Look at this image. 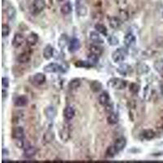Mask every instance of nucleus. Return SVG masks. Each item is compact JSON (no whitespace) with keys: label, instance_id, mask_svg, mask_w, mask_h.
I'll return each instance as SVG.
<instances>
[{"label":"nucleus","instance_id":"nucleus-1","mask_svg":"<svg viewBox=\"0 0 163 163\" xmlns=\"http://www.w3.org/2000/svg\"><path fill=\"white\" fill-rule=\"evenodd\" d=\"M128 55V51L126 48L120 47L115 50L112 54V59L116 64H121L126 59Z\"/></svg>","mask_w":163,"mask_h":163},{"label":"nucleus","instance_id":"nucleus-2","mask_svg":"<svg viewBox=\"0 0 163 163\" xmlns=\"http://www.w3.org/2000/svg\"><path fill=\"white\" fill-rule=\"evenodd\" d=\"M108 86L115 90H123L127 86V82L119 77H112L108 81Z\"/></svg>","mask_w":163,"mask_h":163},{"label":"nucleus","instance_id":"nucleus-3","mask_svg":"<svg viewBox=\"0 0 163 163\" xmlns=\"http://www.w3.org/2000/svg\"><path fill=\"white\" fill-rule=\"evenodd\" d=\"M45 7H46L45 0H33L32 4V12L34 15L39 14L44 10Z\"/></svg>","mask_w":163,"mask_h":163},{"label":"nucleus","instance_id":"nucleus-4","mask_svg":"<svg viewBox=\"0 0 163 163\" xmlns=\"http://www.w3.org/2000/svg\"><path fill=\"white\" fill-rule=\"evenodd\" d=\"M43 71L47 73H59V72H64V69L57 63H49L48 64L45 65Z\"/></svg>","mask_w":163,"mask_h":163},{"label":"nucleus","instance_id":"nucleus-5","mask_svg":"<svg viewBox=\"0 0 163 163\" xmlns=\"http://www.w3.org/2000/svg\"><path fill=\"white\" fill-rule=\"evenodd\" d=\"M81 42L77 37H73L68 43V51L70 53H74L81 48Z\"/></svg>","mask_w":163,"mask_h":163},{"label":"nucleus","instance_id":"nucleus-6","mask_svg":"<svg viewBox=\"0 0 163 163\" xmlns=\"http://www.w3.org/2000/svg\"><path fill=\"white\" fill-rule=\"evenodd\" d=\"M24 41H25V38H24V35L20 33H15V36L13 37V39L11 41V45L15 48H19L20 46L24 44Z\"/></svg>","mask_w":163,"mask_h":163},{"label":"nucleus","instance_id":"nucleus-7","mask_svg":"<svg viewBox=\"0 0 163 163\" xmlns=\"http://www.w3.org/2000/svg\"><path fill=\"white\" fill-rule=\"evenodd\" d=\"M46 75L42 73H35V74L32 77V82H33L34 85H37V86H40V85L44 84L45 82H46Z\"/></svg>","mask_w":163,"mask_h":163},{"label":"nucleus","instance_id":"nucleus-8","mask_svg":"<svg viewBox=\"0 0 163 163\" xmlns=\"http://www.w3.org/2000/svg\"><path fill=\"white\" fill-rule=\"evenodd\" d=\"M123 42L126 47H131V46H133L135 44L136 37H135V36L132 33H128L124 37Z\"/></svg>","mask_w":163,"mask_h":163},{"label":"nucleus","instance_id":"nucleus-9","mask_svg":"<svg viewBox=\"0 0 163 163\" xmlns=\"http://www.w3.org/2000/svg\"><path fill=\"white\" fill-rule=\"evenodd\" d=\"M69 42H70V40H69L68 36L67 35L66 33H62V34H60L59 38H58V46L61 50H63L67 46H68Z\"/></svg>","mask_w":163,"mask_h":163},{"label":"nucleus","instance_id":"nucleus-10","mask_svg":"<svg viewBox=\"0 0 163 163\" xmlns=\"http://www.w3.org/2000/svg\"><path fill=\"white\" fill-rule=\"evenodd\" d=\"M126 145V138H124V137H120V138L116 139L114 144H113V146H114L115 149H116L117 153H118L119 152L122 151V150L125 148Z\"/></svg>","mask_w":163,"mask_h":163},{"label":"nucleus","instance_id":"nucleus-11","mask_svg":"<svg viewBox=\"0 0 163 163\" xmlns=\"http://www.w3.org/2000/svg\"><path fill=\"white\" fill-rule=\"evenodd\" d=\"M11 137L13 138L14 139H23L24 138V131L23 127L21 126H17V127H15L12 130V132H11Z\"/></svg>","mask_w":163,"mask_h":163},{"label":"nucleus","instance_id":"nucleus-12","mask_svg":"<svg viewBox=\"0 0 163 163\" xmlns=\"http://www.w3.org/2000/svg\"><path fill=\"white\" fill-rule=\"evenodd\" d=\"M63 115L64 117L67 120H71L73 119L75 116V109L72 105H67L64 108L63 111Z\"/></svg>","mask_w":163,"mask_h":163},{"label":"nucleus","instance_id":"nucleus-13","mask_svg":"<svg viewBox=\"0 0 163 163\" xmlns=\"http://www.w3.org/2000/svg\"><path fill=\"white\" fill-rule=\"evenodd\" d=\"M98 101L101 105L106 106L110 103V96L107 91H103L100 93L98 97Z\"/></svg>","mask_w":163,"mask_h":163},{"label":"nucleus","instance_id":"nucleus-14","mask_svg":"<svg viewBox=\"0 0 163 163\" xmlns=\"http://www.w3.org/2000/svg\"><path fill=\"white\" fill-rule=\"evenodd\" d=\"M29 103V99H28V97L26 95H20V96L16 97V99H15L14 101V105L15 107H24L26 106Z\"/></svg>","mask_w":163,"mask_h":163},{"label":"nucleus","instance_id":"nucleus-15","mask_svg":"<svg viewBox=\"0 0 163 163\" xmlns=\"http://www.w3.org/2000/svg\"><path fill=\"white\" fill-rule=\"evenodd\" d=\"M89 37L91 42L96 44H102L104 43V40L100 36H99V33H98L97 31H91L89 33Z\"/></svg>","mask_w":163,"mask_h":163},{"label":"nucleus","instance_id":"nucleus-16","mask_svg":"<svg viewBox=\"0 0 163 163\" xmlns=\"http://www.w3.org/2000/svg\"><path fill=\"white\" fill-rule=\"evenodd\" d=\"M42 55L45 59H51L54 55V47L51 45H46L43 49L42 51Z\"/></svg>","mask_w":163,"mask_h":163},{"label":"nucleus","instance_id":"nucleus-17","mask_svg":"<svg viewBox=\"0 0 163 163\" xmlns=\"http://www.w3.org/2000/svg\"><path fill=\"white\" fill-rule=\"evenodd\" d=\"M30 53L26 52V51L20 53V55L16 57V61H17L18 63H20V64H26V63H29V62L30 61Z\"/></svg>","mask_w":163,"mask_h":163},{"label":"nucleus","instance_id":"nucleus-18","mask_svg":"<svg viewBox=\"0 0 163 163\" xmlns=\"http://www.w3.org/2000/svg\"><path fill=\"white\" fill-rule=\"evenodd\" d=\"M122 24V20L118 16H112L109 19V26L113 29H117Z\"/></svg>","mask_w":163,"mask_h":163},{"label":"nucleus","instance_id":"nucleus-19","mask_svg":"<svg viewBox=\"0 0 163 163\" xmlns=\"http://www.w3.org/2000/svg\"><path fill=\"white\" fill-rule=\"evenodd\" d=\"M44 113L46 118L49 120H53L56 116V108L54 106H48L45 108Z\"/></svg>","mask_w":163,"mask_h":163},{"label":"nucleus","instance_id":"nucleus-20","mask_svg":"<svg viewBox=\"0 0 163 163\" xmlns=\"http://www.w3.org/2000/svg\"><path fill=\"white\" fill-rule=\"evenodd\" d=\"M76 2H77L76 3V12H77V15H79V16L86 15L87 13V8L84 5L82 4L80 0H78V2L76 0Z\"/></svg>","mask_w":163,"mask_h":163},{"label":"nucleus","instance_id":"nucleus-21","mask_svg":"<svg viewBox=\"0 0 163 163\" xmlns=\"http://www.w3.org/2000/svg\"><path fill=\"white\" fill-rule=\"evenodd\" d=\"M37 153V148L34 146H29L24 150V156L27 158H31Z\"/></svg>","mask_w":163,"mask_h":163},{"label":"nucleus","instance_id":"nucleus-22","mask_svg":"<svg viewBox=\"0 0 163 163\" xmlns=\"http://www.w3.org/2000/svg\"><path fill=\"white\" fill-rule=\"evenodd\" d=\"M38 35L36 33H31L26 38V42L28 45L29 46H34L37 44V42H38Z\"/></svg>","mask_w":163,"mask_h":163},{"label":"nucleus","instance_id":"nucleus-23","mask_svg":"<svg viewBox=\"0 0 163 163\" xmlns=\"http://www.w3.org/2000/svg\"><path fill=\"white\" fill-rule=\"evenodd\" d=\"M5 12H6V15H7V17L8 18L9 20H13V19H15V15H16V10L13 6H11V5H9L8 7L6 8Z\"/></svg>","mask_w":163,"mask_h":163},{"label":"nucleus","instance_id":"nucleus-24","mask_svg":"<svg viewBox=\"0 0 163 163\" xmlns=\"http://www.w3.org/2000/svg\"><path fill=\"white\" fill-rule=\"evenodd\" d=\"M72 10H73V7H72V4H71L70 2H65L60 7V11L64 15L70 14L72 12Z\"/></svg>","mask_w":163,"mask_h":163},{"label":"nucleus","instance_id":"nucleus-25","mask_svg":"<svg viewBox=\"0 0 163 163\" xmlns=\"http://www.w3.org/2000/svg\"><path fill=\"white\" fill-rule=\"evenodd\" d=\"M117 71L120 74L123 75V76H127L128 73L131 71V67L129 66V65L126 64H121V65L117 68Z\"/></svg>","mask_w":163,"mask_h":163},{"label":"nucleus","instance_id":"nucleus-26","mask_svg":"<svg viewBox=\"0 0 163 163\" xmlns=\"http://www.w3.org/2000/svg\"><path fill=\"white\" fill-rule=\"evenodd\" d=\"M149 71V67L145 64H142V63H141V64H139L136 66V72L140 75L146 74V73H148Z\"/></svg>","mask_w":163,"mask_h":163},{"label":"nucleus","instance_id":"nucleus-27","mask_svg":"<svg viewBox=\"0 0 163 163\" xmlns=\"http://www.w3.org/2000/svg\"><path fill=\"white\" fill-rule=\"evenodd\" d=\"M95 29L98 32V33H101L102 35L107 37L108 36V29L106 28L104 24H100V23H97L95 25Z\"/></svg>","mask_w":163,"mask_h":163},{"label":"nucleus","instance_id":"nucleus-28","mask_svg":"<svg viewBox=\"0 0 163 163\" xmlns=\"http://www.w3.org/2000/svg\"><path fill=\"white\" fill-rule=\"evenodd\" d=\"M142 137L143 139H146V140H151L155 137L156 134L152 130H150V129H148V130H144L141 134Z\"/></svg>","mask_w":163,"mask_h":163},{"label":"nucleus","instance_id":"nucleus-29","mask_svg":"<svg viewBox=\"0 0 163 163\" xmlns=\"http://www.w3.org/2000/svg\"><path fill=\"white\" fill-rule=\"evenodd\" d=\"M81 83L82 82L80 78H77V77L73 78V79L70 80V82H68V88L71 89V90H75V89L78 88V87L81 86Z\"/></svg>","mask_w":163,"mask_h":163},{"label":"nucleus","instance_id":"nucleus-30","mask_svg":"<svg viewBox=\"0 0 163 163\" xmlns=\"http://www.w3.org/2000/svg\"><path fill=\"white\" fill-rule=\"evenodd\" d=\"M118 115L112 112H110L109 115L108 116V117H107V121H108V123L109 125H115V124H117L118 122Z\"/></svg>","mask_w":163,"mask_h":163},{"label":"nucleus","instance_id":"nucleus-31","mask_svg":"<svg viewBox=\"0 0 163 163\" xmlns=\"http://www.w3.org/2000/svg\"><path fill=\"white\" fill-rule=\"evenodd\" d=\"M54 139H55V134L52 130H47L43 134V141L45 143H51Z\"/></svg>","mask_w":163,"mask_h":163},{"label":"nucleus","instance_id":"nucleus-32","mask_svg":"<svg viewBox=\"0 0 163 163\" xmlns=\"http://www.w3.org/2000/svg\"><path fill=\"white\" fill-rule=\"evenodd\" d=\"M75 66L78 67V68H91L93 65L90 64L88 60H78L75 63Z\"/></svg>","mask_w":163,"mask_h":163},{"label":"nucleus","instance_id":"nucleus-33","mask_svg":"<svg viewBox=\"0 0 163 163\" xmlns=\"http://www.w3.org/2000/svg\"><path fill=\"white\" fill-rule=\"evenodd\" d=\"M90 89L94 92H99L102 89V84L99 81H93L90 83Z\"/></svg>","mask_w":163,"mask_h":163},{"label":"nucleus","instance_id":"nucleus-34","mask_svg":"<svg viewBox=\"0 0 163 163\" xmlns=\"http://www.w3.org/2000/svg\"><path fill=\"white\" fill-rule=\"evenodd\" d=\"M87 60L90 62V64H92L93 66H95V65H96L98 64V62H99V55L90 52L89 55L87 56Z\"/></svg>","mask_w":163,"mask_h":163},{"label":"nucleus","instance_id":"nucleus-35","mask_svg":"<svg viewBox=\"0 0 163 163\" xmlns=\"http://www.w3.org/2000/svg\"><path fill=\"white\" fill-rule=\"evenodd\" d=\"M90 52L95 54L97 55H100L103 53V48L99 45H92L90 46Z\"/></svg>","mask_w":163,"mask_h":163},{"label":"nucleus","instance_id":"nucleus-36","mask_svg":"<svg viewBox=\"0 0 163 163\" xmlns=\"http://www.w3.org/2000/svg\"><path fill=\"white\" fill-rule=\"evenodd\" d=\"M153 65H154V68L158 73H163V59L156 60Z\"/></svg>","mask_w":163,"mask_h":163},{"label":"nucleus","instance_id":"nucleus-37","mask_svg":"<svg viewBox=\"0 0 163 163\" xmlns=\"http://www.w3.org/2000/svg\"><path fill=\"white\" fill-rule=\"evenodd\" d=\"M59 136H60V139L63 141H67L68 139V138H69V133H68V131L65 128H63V129L59 130Z\"/></svg>","mask_w":163,"mask_h":163},{"label":"nucleus","instance_id":"nucleus-38","mask_svg":"<svg viewBox=\"0 0 163 163\" xmlns=\"http://www.w3.org/2000/svg\"><path fill=\"white\" fill-rule=\"evenodd\" d=\"M117 153V151H116L113 145L109 146V147L107 148V150H106V156H108V157H110V158L111 157H113Z\"/></svg>","mask_w":163,"mask_h":163},{"label":"nucleus","instance_id":"nucleus-39","mask_svg":"<svg viewBox=\"0 0 163 163\" xmlns=\"http://www.w3.org/2000/svg\"><path fill=\"white\" fill-rule=\"evenodd\" d=\"M107 41H108V44L110 45V46H116V45H117L119 43L118 38L115 35H111L109 37H108Z\"/></svg>","mask_w":163,"mask_h":163},{"label":"nucleus","instance_id":"nucleus-40","mask_svg":"<svg viewBox=\"0 0 163 163\" xmlns=\"http://www.w3.org/2000/svg\"><path fill=\"white\" fill-rule=\"evenodd\" d=\"M140 90V86H139V84L135 83V82H132V83H130V91L132 94H138Z\"/></svg>","mask_w":163,"mask_h":163},{"label":"nucleus","instance_id":"nucleus-41","mask_svg":"<svg viewBox=\"0 0 163 163\" xmlns=\"http://www.w3.org/2000/svg\"><path fill=\"white\" fill-rule=\"evenodd\" d=\"M10 32H11V29L9 27L8 24H2V36L3 37H7V36L10 34Z\"/></svg>","mask_w":163,"mask_h":163},{"label":"nucleus","instance_id":"nucleus-42","mask_svg":"<svg viewBox=\"0 0 163 163\" xmlns=\"http://www.w3.org/2000/svg\"><path fill=\"white\" fill-rule=\"evenodd\" d=\"M2 89H7L9 87V78L7 77H3L2 78Z\"/></svg>","mask_w":163,"mask_h":163},{"label":"nucleus","instance_id":"nucleus-43","mask_svg":"<svg viewBox=\"0 0 163 163\" xmlns=\"http://www.w3.org/2000/svg\"><path fill=\"white\" fill-rule=\"evenodd\" d=\"M15 145L19 148H22L24 147V141L23 139H16L15 141Z\"/></svg>","mask_w":163,"mask_h":163},{"label":"nucleus","instance_id":"nucleus-44","mask_svg":"<svg viewBox=\"0 0 163 163\" xmlns=\"http://www.w3.org/2000/svg\"><path fill=\"white\" fill-rule=\"evenodd\" d=\"M6 155H7V156H8L9 151L7 149H6V148H3V149H2V156H5Z\"/></svg>","mask_w":163,"mask_h":163},{"label":"nucleus","instance_id":"nucleus-45","mask_svg":"<svg viewBox=\"0 0 163 163\" xmlns=\"http://www.w3.org/2000/svg\"><path fill=\"white\" fill-rule=\"evenodd\" d=\"M7 89H2V97H7V92H6Z\"/></svg>","mask_w":163,"mask_h":163},{"label":"nucleus","instance_id":"nucleus-46","mask_svg":"<svg viewBox=\"0 0 163 163\" xmlns=\"http://www.w3.org/2000/svg\"><path fill=\"white\" fill-rule=\"evenodd\" d=\"M58 2H61V1H63V0H57Z\"/></svg>","mask_w":163,"mask_h":163},{"label":"nucleus","instance_id":"nucleus-47","mask_svg":"<svg viewBox=\"0 0 163 163\" xmlns=\"http://www.w3.org/2000/svg\"><path fill=\"white\" fill-rule=\"evenodd\" d=\"M162 15H163V13H162Z\"/></svg>","mask_w":163,"mask_h":163}]
</instances>
